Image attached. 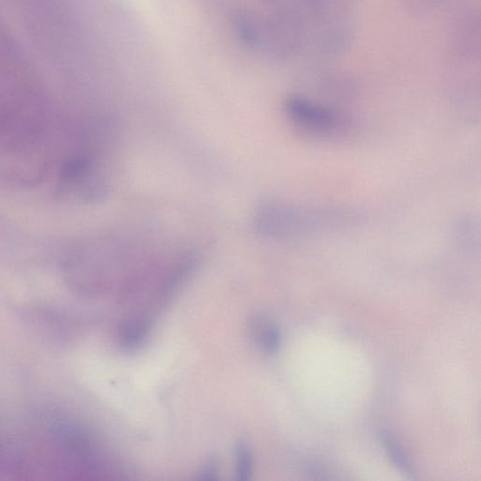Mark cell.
Instances as JSON below:
<instances>
[{
	"label": "cell",
	"mask_w": 481,
	"mask_h": 481,
	"mask_svg": "<svg viewBox=\"0 0 481 481\" xmlns=\"http://www.w3.org/2000/svg\"><path fill=\"white\" fill-rule=\"evenodd\" d=\"M349 210L334 207H301L289 203H264L257 211L255 228L261 234L276 239H294L336 232L356 223Z\"/></svg>",
	"instance_id": "6da1fadb"
},
{
	"label": "cell",
	"mask_w": 481,
	"mask_h": 481,
	"mask_svg": "<svg viewBox=\"0 0 481 481\" xmlns=\"http://www.w3.org/2000/svg\"><path fill=\"white\" fill-rule=\"evenodd\" d=\"M285 108L294 123L311 131L330 133L339 125L338 115L331 109L301 97L287 99Z\"/></svg>",
	"instance_id": "7a4b0ae2"
},
{
	"label": "cell",
	"mask_w": 481,
	"mask_h": 481,
	"mask_svg": "<svg viewBox=\"0 0 481 481\" xmlns=\"http://www.w3.org/2000/svg\"><path fill=\"white\" fill-rule=\"evenodd\" d=\"M381 443L385 448L386 455L391 460L392 465L409 480H418V473L411 460L408 458L403 448L398 445L397 440L392 436L391 433L383 430L380 435Z\"/></svg>",
	"instance_id": "3957f363"
},
{
	"label": "cell",
	"mask_w": 481,
	"mask_h": 481,
	"mask_svg": "<svg viewBox=\"0 0 481 481\" xmlns=\"http://www.w3.org/2000/svg\"><path fill=\"white\" fill-rule=\"evenodd\" d=\"M149 324L143 319H132L125 321L119 329L120 344L126 349H135L145 341Z\"/></svg>",
	"instance_id": "277c9868"
},
{
	"label": "cell",
	"mask_w": 481,
	"mask_h": 481,
	"mask_svg": "<svg viewBox=\"0 0 481 481\" xmlns=\"http://www.w3.org/2000/svg\"><path fill=\"white\" fill-rule=\"evenodd\" d=\"M254 335L262 349L268 353H274L281 346V332L279 327L272 324H267L262 320L256 321L252 324Z\"/></svg>",
	"instance_id": "5b68a950"
},
{
	"label": "cell",
	"mask_w": 481,
	"mask_h": 481,
	"mask_svg": "<svg viewBox=\"0 0 481 481\" xmlns=\"http://www.w3.org/2000/svg\"><path fill=\"white\" fill-rule=\"evenodd\" d=\"M235 459L236 476L238 480H249L253 471V460L249 448L244 443H239L236 447Z\"/></svg>",
	"instance_id": "8992f818"
},
{
	"label": "cell",
	"mask_w": 481,
	"mask_h": 481,
	"mask_svg": "<svg viewBox=\"0 0 481 481\" xmlns=\"http://www.w3.org/2000/svg\"><path fill=\"white\" fill-rule=\"evenodd\" d=\"M217 466L215 463H207L205 467L203 468L202 473H200V479L205 480H212L214 479L215 475H217Z\"/></svg>",
	"instance_id": "52a82bcc"
}]
</instances>
